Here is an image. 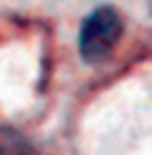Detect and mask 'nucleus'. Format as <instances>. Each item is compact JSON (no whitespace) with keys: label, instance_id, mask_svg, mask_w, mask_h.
Returning a JSON list of instances; mask_svg holds the SVG:
<instances>
[{"label":"nucleus","instance_id":"f257e3e1","mask_svg":"<svg viewBox=\"0 0 152 155\" xmlns=\"http://www.w3.org/2000/svg\"><path fill=\"white\" fill-rule=\"evenodd\" d=\"M123 35V19L115 8H96L80 27V38H77V46H80V56L86 62H104L107 56L112 54V48L118 46Z\"/></svg>","mask_w":152,"mask_h":155},{"label":"nucleus","instance_id":"f03ea898","mask_svg":"<svg viewBox=\"0 0 152 155\" xmlns=\"http://www.w3.org/2000/svg\"><path fill=\"white\" fill-rule=\"evenodd\" d=\"M0 155H40V153L24 134H19L16 128H8V126H0Z\"/></svg>","mask_w":152,"mask_h":155}]
</instances>
